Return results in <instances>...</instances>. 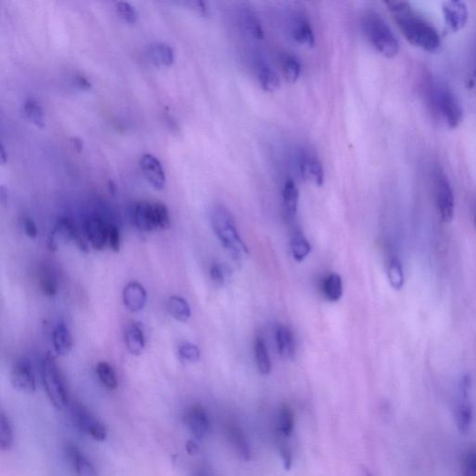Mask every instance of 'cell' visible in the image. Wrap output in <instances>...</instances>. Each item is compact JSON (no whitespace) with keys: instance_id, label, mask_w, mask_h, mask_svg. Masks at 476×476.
<instances>
[{"instance_id":"cell-1","label":"cell","mask_w":476,"mask_h":476,"mask_svg":"<svg viewBox=\"0 0 476 476\" xmlns=\"http://www.w3.org/2000/svg\"><path fill=\"white\" fill-rule=\"evenodd\" d=\"M385 5L409 43L428 53H436L440 48V36L435 27L415 14L408 2L387 1Z\"/></svg>"},{"instance_id":"cell-2","label":"cell","mask_w":476,"mask_h":476,"mask_svg":"<svg viewBox=\"0 0 476 476\" xmlns=\"http://www.w3.org/2000/svg\"><path fill=\"white\" fill-rule=\"evenodd\" d=\"M211 220L212 229L233 260L241 263L247 259L250 255L248 248L239 236L235 218L229 209L223 205L215 206L211 211Z\"/></svg>"},{"instance_id":"cell-3","label":"cell","mask_w":476,"mask_h":476,"mask_svg":"<svg viewBox=\"0 0 476 476\" xmlns=\"http://www.w3.org/2000/svg\"><path fill=\"white\" fill-rule=\"evenodd\" d=\"M364 34L371 46L388 59H393L399 53V42L391 27L377 12H366L363 17Z\"/></svg>"},{"instance_id":"cell-4","label":"cell","mask_w":476,"mask_h":476,"mask_svg":"<svg viewBox=\"0 0 476 476\" xmlns=\"http://www.w3.org/2000/svg\"><path fill=\"white\" fill-rule=\"evenodd\" d=\"M41 377L47 396L54 407L58 409L65 408L68 403V390L62 373L50 354L42 361Z\"/></svg>"},{"instance_id":"cell-5","label":"cell","mask_w":476,"mask_h":476,"mask_svg":"<svg viewBox=\"0 0 476 476\" xmlns=\"http://www.w3.org/2000/svg\"><path fill=\"white\" fill-rule=\"evenodd\" d=\"M432 101L436 112L450 129L457 128L462 121L463 112L459 99L445 87H435Z\"/></svg>"},{"instance_id":"cell-6","label":"cell","mask_w":476,"mask_h":476,"mask_svg":"<svg viewBox=\"0 0 476 476\" xmlns=\"http://www.w3.org/2000/svg\"><path fill=\"white\" fill-rule=\"evenodd\" d=\"M471 379L465 376L460 384L459 396L455 407V423L462 433H467L471 429L474 421V407L471 399Z\"/></svg>"},{"instance_id":"cell-7","label":"cell","mask_w":476,"mask_h":476,"mask_svg":"<svg viewBox=\"0 0 476 476\" xmlns=\"http://www.w3.org/2000/svg\"><path fill=\"white\" fill-rule=\"evenodd\" d=\"M59 241L68 242L75 241L78 247L84 248L88 244L84 232L78 228L77 224L68 217L60 218L50 236H48L47 245L51 251H55L58 248Z\"/></svg>"},{"instance_id":"cell-8","label":"cell","mask_w":476,"mask_h":476,"mask_svg":"<svg viewBox=\"0 0 476 476\" xmlns=\"http://www.w3.org/2000/svg\"><path fill=\"white\" fill-rule=\"evenodd\" d=\"M435 196L436 206L441 219L445 223L451 221L454 217L455 200L453 188L448 178L443 174L435 177Z\"/></svg>"},{"instance_id":"cell-9","label":"cell","mask_w":476,"mask_h":476,"mask_svg":"<svg viewBox=\"0 0 476 476\" xmlns=\"http://www.w3.org/2000/svg\"><path fill=\"white\" fill-rule=\"evenodd\" d=\"M73 418L78 428L88 435L92 436L97 441H104L107 438L104 423H101L95 416L83 406H75L73 408Z\"/></svg>"},{"instance_id":"cell-10","label":"cell","mask_w":476,"mask_h":476,"mask_svg":"<svg viewBox=\"0 0 476 476\" xmlns=\"http://www.w3.org/2000/svg\"><path fill=\"white\" fill-rule=\"evenodd\" d=\"M111 221L101 216H90L84 221L83 232L94 250H104L108 247L109 226Z\"/></svg>"},{"instance_id":"cell-11","label":"cell","mask_w":476,"mask_h":476,"mask_svg":"<svg viewBox=\"0 0 476 476\" xmlns=\"http://www.w3.org/2000/svg\"><path fill=\"white\" fill-rule=\"evenodd\" d=\"M297 166L303 180H308L315 186H322L324 184V169L319 159L315 154L306 150H301L298 154Z\"/></svg>"},{"instance_id":"cell-12","label":"cell","mask_w":476,"mask_h":476,"mask_svg":"<svg viewBox=\"0 0 476 476\" xmlns=\"http://www.w3.org/2000/svg\"><path fill=\"white\" fill-rule=\"evenodd\" d=\"M142 175L154 189L163 190L166 184V176L160 160L154 154H144L139 159Z\"/></svg>"},{"instance_id":"cell-13","label":"cell","mask_w":476,"mask_h":476,"mask_svg":"<svg viewBox=\"0 0 476 476\" xmlns=\"http://www.w3.org/2000/svg\"><path fill=\"white\" fill-rule=\"evenodd\" d=\"M157 202L139 201L133 206L132 217L136 227L142 232L157 230Z\"/></svg>"},{"instance_id":"cell-14","label":"cell","mask_w":476,"mask_h":476,"mask_svg":"<svg viewBox=\"0 0 476 476\" xmlns=\"http://www.w3.org/2000/svg\"><path fill=\"white\" fill-rule=\"evenodd\" d=\"M442 11L445 23L453 32L460 31L468 23L469 11L465 2H443Z\"/></svg>"},{"instance_id":"cell-15","label":"cell","mask_w":476,"mask_h":476,"mask_svg":"<svg viewBox=\"0 0 476 476\" xmlns=\"http://www.w3.org/2000/svg\"><path fill=\"white\" fill-rule=\"evenodd\" d=\"M11 381L14 389L26 393H34L36 389L35 373L26 361H21L11 372Z\"/></svg>"},{"instance_id":"cell-16","label":"cell","mask_w":476,"mask_h":476,"mask_svg":"<svg viewBox=\"0 0 476 476\" xmlns=\"http://www.w3.org/2000/svg\"><path fill=\"white\" fill-rule=\"evenodd\" d=\"M184 420L196 438H204L211 429L207 411L202 406L194 405L188 408Z\"/></svg>"},{"instance_id":"cell-17","label":"cell","mask_w":476,"mask_h":476,"mask_svg":"<svg viewBox=\"0 0 476 476\" xmlns=\"http://www.w3.org/2000/svg\"><path fill=\"white\" fill-rule=\"evenodd\" d=\"M123 302L129 311H141L147 305V290L138 282H129L123 290Z\"/></svg>"},{"instance_id":"cell-18","label":"cell","mask_w":476,"mask_h":476,"mask_svg":"<svg viewBox=\"0 0 476 476\" xmlns=\"http://www.w3.org/2000/svg\"><path fill=\"white\" fill-rule=\"evenodd\" d=\"M124 341L127 349L132 356H139L145 347L144 330L142 324L129 323L124 332Z\"/></svg>"},{"instance_id":"cell-19","label":"cell","mask_w":476,"mask_h":476,"mask_svg":"<svg viewBox=\"0 0 476 476\" xmlns=\"http://www.w3.org/2000/svg\"><path fill=\"white\" fill-rule=\"evenodd\" d=\"M66 456L75 476H98L90 460L78 448H66Z\"/></svg>"},{"instance_id":"cell-20","label":"cell","mask_w":476,"mask_h":476,"mask_svg":"<svg viewBox=\"0 0 476 476\" xmlns=\"http://www.w3.org/2000/svg\"><path fill=\"white\" fill-rule=\"evenodd\" d=\"M291 36L298 43L306 46H314V35L307 17L299 14L291 23Z\"/></svg>"},{"instance_id":"cell-21","label":"cell","mask_w":476,"mask_h":476,"mask_svg":"<svg viewBox=\"0 0 476 476\" xmlns=\"http://www.w3.org/2000/svg\"><path fill=\"white\" fill-rule=\"evenodd\" d=\"M226 433L233 450L236 451V454L245 460L250 459V448L247 438H245L243 430L238 424L231 423L227 426Z\"/></svg>"},{"instance_id":"cell-22","label":"cell","mask_w":476,"mask_h":476,"mask_svg":"<svg viewBox=\"0 0 476 476\" xmlns=\"http://www.w3.org/2000/svg\"><path fill=\"white\" fill-rule=\"evenodd\" d=\"M53 344L55 353L59 356H66L74 347V339L68 327L59 323L53 332Z\"/></svg>"},{"instance_id":"cell-23","label":"cell","mask_w":476,"mask_h":476,"mask_svg":"<svg viewBox=\"0 0 476 476\" xmlns=\"http://www.w3.org/2000/svg\"><path fill=\"white\" fill-rule=\"evenodd\" d=\"M277 342L279 354L286 360H293L296 354L295 338L287 327L280 326L277 329Z\"/></svg>"},{"instance_id":"cell-24","label":"cell","mask_w":476,"mask_h":476,"mask_svg":"<svg viewBox=\"0 0 476 476\" xmlns=\"http://www.w3.org/2000/svg\"><path fill=\"white\" fill-rule=\"evenodd\" d=\"M282 196H283L284 211L287 216H295L298 211L300 193L295 181L292 179L289 178L285 181Z\"/></svg>"},{"instance_id":"cell-25","label":"cell","mask_w":476,"mask_h":476,"mask_svg":"<svg viewBox=\"0 0 476 476\" xmlns=\"http://www.w3.org/2000/svg\"><path fill=\"white\" fill-rule=\"evenodd\" d=\"M257 74L260 86L265 92H275L280 88V78L268 63H260L258 65Z\"/></svg>"},{"instance_id":"cell-26","label":"cell","mask_w":476,"mask_h":476,"mask_svg":"<svg viewBox=\"0 0 476 476\" xmlns=\"http://www.w3.org/2000/svg\"><path fill=\"white\" fill-rule=\"evenodd\" d=\"M282 74L285 80L290 84L296 83L301 77L302 65L295 55L290 53H284L280 57Z\"/></svg>"},{"instance_id":"cell-27","label":"cell","mask_w":476,"mask_h":476,"mask_svg":"<svg viewBox=\"0 0 476 476\" xmlns=\"http://www.w3.org/2000/svg\"><path fill=\"white\" fill-rule=\"evenodd\" d=\"M149 54L154 65L159 66H171L175 60L174 48L164 42H157L152 44L149 48Z\"/></svg>"},{"instance_id":"cell-28","label":"cell","mask_w":476,"mask_h":476,"mask_svg":"<svg viewBox=\"0 0 476 476\" xmlns=\"http://www.w3.org/2000/svg\"><path fill=\"white\" fill-rule=\"evenodd\" d=\"M168 311L174 319L186 323L190 319L192 312L190 305L184 298L171 296L168 302Z\"/></svg>"},{"instance_id":"cell-29","label":"cell","mask_w":476,"mask_h":476,"mask_svg":"<svg viewBox=\"0 0 476 476\" xmlns=\"http://www.w3.org/2000/svg\"><path fill=\"white\" fill-rule=\"evenodd\" d=\"M254 351H255L258 369H259L260 374L268 375L271 372L272 364L268 347H266L265 342L263 341V338H256Z\"/></svg>"},{"instance_id":"cell-30","label":"cell","mask_w":476,"mask_h":476,"mask_svg":"<svg viewBox=\"0 0 476 476\" xmlns=\"http://www.w3.org/2000/svg\"><path fill=\"white\" fill-rule=\"evenodd\" d=\"M39 287L47 297L55 296L58 292V281L50 268H42L38 275Z\"/></svg>"},{"instance_id":"cell-31","label":"cell","mask_w":476,"mask_h":476,"mask_svg":"<svg viewBox=\"0 0 476 476\" xmlns=\"http://www.w3.org/2000/svg\"><path fill=\"white\" fill-rule=\"evenodd\" d=\"M324 293L330 302H339L344 294V287L341 275L338 274L329 275L324 281Z\"/></svg>"},{"instance_id":"cell-32","label":"cell","mask_w":476,"mask_h":476,"mask_svg":"<svg viewBox=\"0 0 476 476\" xmlns=\"http://www.w3.org/2000/svg\"><path fill=\"white\" fill-rule=\"evenodd\" d=\"M278 430L284 438H289L294 430V413L289 406H280L278 411Z\"/></svg>"},{"instance_id":"cell-33","label":"cell","mask_w":476,"mask_h":476,"mask_svg":"<svg viewBox=\"0 0 476 476\" xmlns=\"http://www.w3.org/2000/svg\"><path fill=\"white\" fill-rule=\"evenodd\" d=\"M23 111L26 116L35 126L38 128H44L46 125L43 109L39 102L34 98L27 99L23 105Z\"/></svg>"},{"instance_id":"cell-34","label":"cell","mask_w":476,"mask_h":476,"mask_svg":"<svg viewBox=\"0 0 476 476\" xmlns=\"http://www.w3.org/2000/svg\"><path fill=\"white\" fill-rule=\"evenodd\" d=\"M96 374L100 381L109 390H115L117 387L118 381L116 371L113 366L107 362H100L96 366Z\"/></svg>"},{"instance_id":"cell-35","label":"cell","mask_w":476,"mask_h":476,"mask_svg":"<svg viewBox=\"0 0 476 476\" xmlns=\"http://www.w3.org/2000/svg\"><path fill=\"white\" fill-rule=\"evenodd\" d=\"M291 253L297 262H302L311 253L312 247L307 239L301 233H297L291 240Z\"/></svg>"},{"instance_id":"cell-36","label":"cell","mask_w":476,"mask_h":476,"mask_svg":"<svg viewBox=\"0 0 476 476\" xmlns=\"http://www.w3.org/2000/svg\"><path fill=\"white\" fill-rule=\"evenodd\" d=\"M242 22H243L245 28L250 32V34L258 39H263L265 36L262 23L257 16L255 12L250 10H245L241 15Z\"/></svg>"},{"instance_id":"cell-37","label":"cell","mask_w":476,"mask_h":476,"mask_svg":"<svg viewBox=\"0 0 476 476\" xmlns=\"http://www.w3.org/2000/svg\"><path fill=\"white\" fill-rule=\"evenodd\" d=\"M388 279L393 290H400L404 286L405 277L401 262L397 258L391 260L388 266Z\"/></svg>"},{"instance_id":"cell-38","label":"cell","mask_w":476,"mask_h":476,"mask_svg":"<svg viewBox=\"0 0 476 476\" xmlns=\"http://www.w3.org/2000/svg\"><path fill=\"white\" fill-rule=\"evenodd\" d=\"M12 443H14V433L11 423L2 411L0 414V448L3 451H7L11 448Z\"/></svg>"},{"instance_id":"cell-39","label":"cell","mask_w":476,"mask_h":476,"mask_svg":"<svg viewBox=\"0 0 476 476\" xmlns=\"http://www.w3.org/2000/svg\"><path fill=\"white\" fill-rule=\"evenodd\" d=\"M116 10L121 19L128 23H136L139 20V12L132 4L126 1L116 3Z\"/></svg>"},{"instance_id":"cell-40","label":"cell","mask_w":476,"mask_h":476,"mask_svg":"<svg viewBox=\"0 0 476 476\" xmlns=\"http://www.w3.org/2000/svg\"><path fill=\"white\" fill-rule=\"evenodd\" d=\"M460 476H476V448H470L463 454Z\"/></svg>"},{"instance_id":"cell-41","label":"cell","mask_w":476,"mask_h":476,"mask_svg":"<svg viewBox=\"0 0 476 476\" xmlns=\"http://www.w3.org/2000/svg\"><path fill=\"white\" fill-rule=\"evenodd\" d=\"M179 356L186 362L196 363L200 359V350L196 345L186 342L179 348Z\"/></svg>"},{"instance_id":"cell-42","label":"cell","mask_w":476,"mask_h":476,"mask_svg":"<svg viewBox=\"0 0 476 476\" xmlns=\"http://www.w3.org/2000/svg\"><path fill=\"white\" fill-rule=\"evenodd\" d=\"M279 438H280V441L278 443V450L281 455V459L283 460L284 468L290 470L291 465H292V453H291L289 445L284 441L286 438L280 435Z\"/></svg>"},{"instance_id":"cell-43","label":"cell","mask_w":476,"mask_h":476,"mask_svg":"<svg viewBox=\"0 0 476 476\" xmlns=\"http://www.w3.org/2000/svg\"><path fill=\"white\" fill-rule=\"evenodd\" d=\"M121 238L120 229L117 224L114 223H110L109 226L108 233V247L111 248L115 253H118L120 250Z\"/></svg>"},{"instance_id":"cell-44","label":"cell","mask_w":476,"mask_h":476,"mask_svg":"<svg viewBox=\"0 0 476 476\" xmlns=\"http://www.w3.org/2000/svg\"><path fill=\"white\" fill-rule=\"evenodd\" d=\"M184 4L188 6L191 10L196 11L200 16L207 17L211 14L208 3L202 0H192V1L184 2Z\"/></svg>"},{"instance_id":"cell-45","label":"cell","mask_w":476,"mask_h":476,"mask_svg":"<svg viewBox=\"0 0 476 476\" xmlns=\"http://www.w3.org/2000/svg\"><path fill=\"white\" fill-rule=\"evenodd\" d=\"M209 274H211V278L212 282L215 285H216L217 287H221L224 284V273L223 268H221V266L219 265H213L211 266V272H209Z\"/></svg>"},{"instance_id":"cell-46","label":"cell","mask_w":476,"mask_h":476,"mask_svg":"<svg viewBox=\"0 0 476 476\" xmlns=\"http://www.w3.org/2000/svg\"><path fill=\"white\" fill-rule=\"evenodd\" d=\"M23 226L24 232H26L28 238L35 239L38 236V227H36L34 220L31 219V218H26L24 220Z\"/></svg>"},{"instance_id":"cell-47","label":"cell","mask_w":476,"mask_h":476,"mask_svg":"<svg viewBox=\"0 0 476 476\" xmlns=\"http://www.w3.org/2000/svg\"><path fill=\"white\" fill-rule=\"evenodd\" d=\"M75 84L78 85V87L81 90H90L92 89V83L88 80L87 77H85L84 75L78 74L75 77Z\"/></svg>"},{"instance_id":"cell-48","label":"cell","mask_w":476,"mask_h":476,"mask_svg":"<svg viewBox=\"0 0 476 476\" xmlns=\"http://www.w3.org/2000/svg\"><path fill=\"white\" fill-rule=\"evenodd\" d=\"M70 144H71L73 149L78 152V153L83 150V142L78 137L71 138V139H70Z\"/></svg>"},{"instance_id":"cell-49","label":"cell","mask_w":476,"mask_h":476,"mask_svg":"<svg viewBox=\"0 0 476 476\" xmlns=\"http://www.w3.org/2000/svg\"><path fill=\"white\" fill-rule=\"evenodd\" d=\"M186 450L189 454H195L199 450V445L195 441H189L186 445Z\"/></svg>"},{"instance_id":"cell-50","label":"cell","mask_w":476,"mask_h":476,"mask_svg":"<svg viewBox=\"0 0 476 476\" xmlns=\"http://www.w3.org/2000/svg\"><path fill=\"white\" fill-rule=\"evenodd\" d=\"M0 157H1V163L4 165L8 160V154H6L5 147L3 144H1V147H0Z\"/></svg>"},{"instance_id":"cell-51","label":"cell","mask_w":476,"mask_h":476,"mask_svg":"<svg viewBox=\"0 0 476 476\" xmlns=\"http://www.w3.org/2000/svg\"><path fill=\"white\" fill-rule=\"evenodd\" d=\"M0 194H1L2 203H4L6 200V190L4 186H1V190H0Z\"/></svg>"},{"instance_id":"cell-52","label":"cell","mask_w":476,"mask_h":476,"mask_svg":"<svg viewBox=\"0 0 476 476\" xmlns=\"http://www.w3.org/2000/svg\"><path fill=\"white\" fill-rule=\"evenodd\" d=\"M364 476H372V475H371V472L365 471L364 472Z\"/></svg>"},{"instance_id":"cell-53","label":"cell","mask_w":476,"mask_h":476,"mask_svg":"<svg viewBox=\"0 0 476 476\" xmlns=\"http://www.w3.org/2000/svg\"><path fill=\"white\" fill-rule=\"evenodd\" d=\"M475 227H476V211H475Z\"/></svg>"},{"instance_id":"cell-54","label":"cell","mask_w":476,"mask_h":476,"mask_svg":"<svg viewBox=\"0 0 476 476\" xmlns=\"http://www.w3.org/2000/svg\"><path fill=\"white\" fill-rule=\"evenodd\" d=\"M475 80L476 81V69H475Z\"/></svg>"},{"instance_id":"cell-55","label":"cell","mask_w":476,"mask_h":476,"mask_svg":"<svg viewBox=\"0 0 476 476\" xmlns=\"http://www.w3.org/2000/svg\"><path fill=\"white\" fill-rule=\"evenodd\" d=\"M196 476H202V475H196Z\"/></svg>"}]
</instances>
